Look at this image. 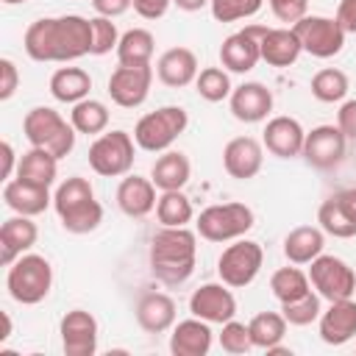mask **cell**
Here are the masks:
<instances>
[{
    "instance_id": "obj_29",
    "label": "cell",
    "mask_w": 356,
    "mask_h": 356,
    "mask_svg": "<svg viewBox=\"0 0 356 356\" xmlns=\"http://www.w3.org/2000/svg\"><path fill=\"white\" fill-rule=\"evenodd\" d=\"M192 175V164L181 150H164L153 167H150V181L156 184V189L167 192V189H184L186 181Z\"/></svg>"
},
{
    "instance_id": "obj_2",
    "label": "cell",
    "mask_w": 356,
    "mask_h": 356,
    "mask_svg": "<svg viewBox=\"0 0 356 356\" xmlns=\"http://www.w3.org/2000/svg\"><path fill=\"white\" fill-rule=\"evenodd\" d=\"M150 273L156 281L167 286L184 284L197 264V231L184 228H167L153 234L150 239Z\"/></svg>"
},
{
    "instance_id": "obj_26",
    "label": "cell",
    "mask_w": 356,
    "mask_h": 356,
    "mask_svg": "<svg viewBox=\"0 0 356 356\" xmlns=\"http://www.w3.org/2000/svg\"><path fill=\"white\" fill-rule=\"evenodd\" d=\"M261 47V61H267L270 67H292L298 61V56L303 53L300 39L292 28H267V33L259 42Z\"/></svg>"
},
{
    "instance_id": "obj_49",
    "label": "cell",
    "mask_w": 356,
    "mask_h": 356,
    "mask_svg": "<svg viewBox=\"0 0 356 356\" xmlns=\"http://www.w3.org/2000/svg\"><path fill=\"white\" fill-rule=\"evenodd\" d=\"M345 33H356V0H339L337 17H334Z\"/></svg>"
},
{
    "instance_id": "obj_4",
    "label": "cell",
    "mask_w": 356,
    "mask_h": 356,
    "mask_svg": "<svg viewBox=\"0 0 356 356\" xmlns=\"http://www.w3.org/2000/svg\"><path fill=\"white\" fill-rule=\"evenodd\" d=\"M22 134L31 142V147H42L47 153H53L56 159H64L72 153L75 147V128L72 122H67L56 108L50 106H36L25 114L22 120Z\"/></svg>"
},
{
    "instance_id": "obj_43",
    "label": "cell",
    "mask_w": 356,
    "mask_h": 356,
    "mask_svg": "<svg viewBox=\"0 0 356 356\" xmlns=\"http://www.w3.org/2000/svg\"><path fill=\"white\" fill-rule=\"evenodd\" d=\"M120 44V33L117 25L108 17H92V56H106L111 50H117Z\"/></svg>"
},
{
    "instance_id": "obj_30",
    "label": "cell",
    "mask_w": 356,
    "mask_h": 356,
    "mask_svg": "<svg viewBox=\"0 0 356 356\" xmlns=\"http://www.w3.org/2000/svg\"><path fill=\"white\" fill-rule=\"evenodd\" d=\"M56 175H58V159L53 153L42 150V147H31L28 153L19 156V164H17L19 181L50 189L56 184Z\"/></svg>"
},
{
    "instance_id": "obj_27",
    "label": "cell",
    "mask_w": 356,
    "mask_h": 356,
    "mask_svg": "<svg viewBox=\"0 0 356 356\" xmlns=\"http://www.w3.org/2000/svg\"><path fill=\"white\" fill-rule=\"evenodd\" d=\"M3 200H6V206H8L14 214H28V217L42 214V211L53 203L50 189L25 184V181H19V178L6 181V186H3Z\"/></svg>"
},
{
    "instance_id": "obj_18",
    "label": "cell",
    "mask_w": 356,
    "mask_h": 356,
    "mask_svg": "<svg viewBox=\"0 0 356 356\" xmlns=\"http://www.w3.org/2000/svg\"><path fill=\"white\" fill-rule=\"evenodd\" d=\"M303 142H306V131L303 125L295 120V117H273L267 120L264 125V134H261V145L278 156V159H295L303 153Z\"/></svg>"
},
{
    "instance_id": "obj_11",
    "label": "cell",
    "mask_w": 356,
    "mask_h": 356,
    "mask_svg": "<svg viewBox=\"0 0 356 356\" xmlns=\"http://www.w3.org/2000/svg\"><path fill=\"white\" fill-rule=\"evenodd\" d=\"M292 31L298 33L303 53H309L314 58H331V56H337L345 47V36H348L337 19L317 17V14H312V17L306 14L303 19H298L292 25Z\"/></svg>"
},
{
    "instance_id": "obj_35",
    "label": "cell",
    "mask_w": 356,
    "mask_h": 356,
    "mask_svg": "<svg viewBox=\"0 0 356 356\" xmlns=\"http://www.w3.org/2000/svg\"><path fill=\"white\" fill-rule=\"evenodd\" d=\"M286 325H289V323H286V317H284L281 312H259V314L248 323L253 348L267 350V348L278 345V342L284 339V334H286Z\"/></svg>"
},
{
    "instance_id": "obj_28",
    "label": "cell",
    "mask_w": 356,
    "mask_h": 356,
    "mask_svg": "<svg viewBox=\"0 0 356 356\" xmlns=\"http://www.w3.org/2000/svg\"><path fill=\"white\" fill-rule=\"evenodd\" d=\"M325 248V231L317 225H298L284 236V256L289 264H312Z\"/></svg>"
},
{
    "instance_id": "obj_19",
    "label": "cell",
    "mask_w": 356,
    "mask_h": 356,
    "mask_svg": "<svg viewBox=\"0 0 356 356\" xmlns=\"http://www.w3.org/2000/svg\"><path fill=\"white\" fill-rule=\"evenodd\" d=\"M39 239V228L28 214H14L0 225V264L11 267Z\"/></svg>"
},
{
    "instance_id": "obj_12",
    "label": "cell",
    "mask_w": 356,
    "mask_h": 356,
    "mask_svg": "<svg viewBox=\"0 0 356 356\" xmlns=\"http://www.w3.org/2000/svg\"><path fill=\"white\" fill-rule=\"evenodd\" d=\"M267 33L264 25H248L231 36L222 39L220 44V64L228 70V72H250L259 61H261V36Z\"/></svg>"
},
{
    "instance_id": "obj_47",
    "label": "cell",
    "mask_w": 356,
    "mask_h": 356,
    "mask_svg": "<svg viewBox=\"0 0 356 356\" xmlns=\"http://www.w3.org/2000/svg\"><path fill=\"white\" fill-rule=\"evenodd\" d=\"M131 3L142 19H161L167 14V8L172 6V0H131Z\"/></svg>"
},
{
    "instance_id": "obj_48",
    "label": "cell",
    "mask_w": 356,
    "mask_h": 356,
    "mask_svg": "<svg viewBox=\"0 0 356 356\" xmlns=\"http://www.w3.org/2000/svg\"><path fill=\"white\" fill-rule=\"evenodd\" d=\"M131 6H134L131 0H92V8H95L100 17H108V19L122 17Z\"/></svg>"
},
{
    "instance_id": "obj_37",
    "label": "cell",
    "mask_w": 356,
    "mask_h": 356,
    "mask_svg": "<svg viewBox=\"0 0 356 356\" xmlns=\"http://www.w3.org/2000/svg\"><path fill=\"white\" fill-rule=\"evenodd\" d=\"M348 89H350L348 75L337 67H325V70L314 72V78H312V95L320 103H339V100H345Z\"/></svg>"
},
{
    "instance_id": "obj_13",
    "label": "cell",
    "mask_w": 356,
    "mask_h": 356,
    "mask_svg": "<svg viewBox=\"0 0 356 356\" xmlns=\"http://www.w3.org/2000/svg\"><path fill=\"white\" fill-rule=\"evenodd\" d=\"M345 147H348V136L339 131V125H317L306 131L300 156L317 170H334L337 164H342Z\"/></svg>"
},
{
    "instance_id": "obj_8",
    "label": "cell",
    "mask_w": 356,
    "mask_h": 356,
    "mask_svg": "<svg viewBox=\"0 0 356 356\" xmlns=\"http://www.w3.org/2000/svg\"><path fill=\"white\" fill-rule=\"evenodd\" d=\"M134 136L128 131H108L100 134L89 145V167L103 178L128 175L134 167Z\"/></svg>"
},
{
    "instance_id": "obj_53",
    "label": "cell",
    "mask_w": 356,
    "mask_h": 356,
    "mask_svg": "<svg viewBox=\"0 0 356 356\" xmlns=\"http://www.w3.org/2000/svg\"><path fill=\"white\" fill-rule=\"evenodd\" d=\"M11 337V317H8V312H3V334H0V342H6Z\"/></svg>"
},
{
    "instance_id": "obj_36",
    "label": "cell",
    "mask_w": 356,
    "mask_h": 356,
    "mask_svg": "<svg viewBox=\"0 0 356 356\" xmlns=\"http://www.w3.org/2000/svg\"><path fill=\"white\" fill-rule=\"evenodd\" d=\"M270 289L278 298V303H289V300H298L306 292H312V281H309V273H303L298 267H281L273 273Z\"/></svg>"
},
{
    "instance_id": "obj_23",
    "label": "cell",
    "mask_w": 356,
    "mask_h": 356,
    "mask_svg": "<svg viewBox=\"0 0 356 356\" xmlns=\"http://www.w3.org/2000/svg\"><path fill=\"white\" fill-rule=\"evenodd\" d=\"M159 197H156V184L150 178L142 175H125L117 186V206L125 217H147L156 209Z\"/></svg>"
},
{
    "instance_id": "obj_1",
    "label": "cell",
    "mask_w": 356,
    "mask_h": 356,
    "mask_svg": "<svg viewBox=\"0 0 356 356\" xmlns=\"http://www.w3.org/2000/svg\"><path fill=\"white\" fill-rule=\"evenodd\" d=\"M22 44L33 61H75L92 53V19L81 14L42 17L28 25Z\"/></svg>"
},
{
    "instance_id": "obj_16",
    "label": "cell",
    "mask_w": 356,
    "mask_h": 356,
    "mask_svg": "<svg viewBox=\"0 0 356 356\" xmlns=\"http://www.w3.org/2000/svg\"><path fill=\"white\" fill-rule=\"evenodd\" d=\"M61 348L67 356H95L97 353V320L86 309H72L58 325Z\"/></svg>"
},
{
    "instance_id": "obj_25",
    "label": "cell",
    "mask_w": 356,
    "mask_h": 356,
    "mask_svg": "<svg viewBox=\"0 0 356 356\" xmlns=\"http://www.w3.org/2000/svg\"><path fill=\"white\" fill-rule=\"evenodd\" d=\"M175 300L164 292H147L136 303V323L147 334H164L175 325Z\"/></svg>"
},
{
    "instance_id": "obj_21",
    "label": "cell",
    "mask_w": 356,
    "mask_h": 356,
    "mask_svg": "<svg viewBox=\"0 0 356 356\" xmlns=\"http://www.w3.org/2000/svg\"><path fill=\"white\" fill-rule=\"evenodd\" d=\"M211 342H214L211 323L192 314L189 320H181L178 325H172L170 353L172 356H206L211 350Z\"/></svg>"
},
{
    "instance_id": "obj_17",
    "label": "cell",
    "mask_w": 356,
    "mask_h": 356,
    "mask_svg": "<svg viewBox=\"0 0 356 356\" xmlns=\"http://www.w3.org/2000/svg\"><path fill=\"white\" fill-rule=\"evenodd\" d=\"M264 145L253 136H236L222 147V167L236 181H250L261 172Z\"/></svg>"
},
{
    "instance_id": "obj_46",
    "label": "cell",
    "mask_w": 356,
    "mask_h": 356,
    "mask_svg": "<svg viewBox=\"0 0 356 356\" xmlns=\"http://www.w3.org/2000/svg\"><path fill=\"white\" fill-rule=\"evenodd\" d=\"M337 125L348 139H356V97L345 100L337 111Z\"/></svg>"
},
{
    "instance_id": "obj_24",
    "label": "cell",
    "mask_w": 356,
    "mask_h": 356,
    "mask_svg": "<svg viewBox=\"0 0 356 356\" xmlns=\"http://www.w3.org/2000/svg\"><path fill=\"white\" fill-rule=\"evenodd\" d=\"M156 75L170 89L189 86L197 78V56L189 47H170L156 61Z\"/></svg>"
},
{
    "instance_id": "obj_33",
    "label": "cell",
    "mask_w": 356,
    "mask_h": 356,
    "mask_svg": "<svg viewBox=\"0 0 356 356\" xmlns=\"http://www.w3.org/2000/svg\"><path fill=\"white\" fill-rule=\"evenodd\" d=\"M70 122H72V128H75L78 134L97 136V134H103V131L108 128V108H106V103L86 97V100H81V103L72 106Z\"/></svg>"
},
{
    "instance_id": "obj_39",
    "label": "cell",
    "mask_w": 356,
    "mask_h": 356,
    "mask_svg": "<svg viewBox=\"0 0 356 356\" xmlns=\"http://www.w3.org/2000/svg\"><path fill=\"white\" fill-rule=\"evenodd\" d=\"M317 222H320V228H323L325 234H331V236H337V239H350V236H356V222L337 206L334 197H328V200L320 203V209H317Z\"/></svg>"
},
{
    "instance_id": "obj_52",
    "label": "cell",
    "mask_w": 356,
    "mask_h": 356,
    "mask_svg": "<svg viewBox=\"0 0 356 356\" xmlns=\"http://www.w3.org/2000/svg\"><path fill=\"white\" fill-rule=\"evenodd\" d=\"M172 3H175L181 11H200V8L209 6L211 0H172Z\"/></svg>"
},
{
    "instance_id": "obj_7",
    "label": "cell",
    "mask_w": 356,
    "mask_h": 356,
    "mask_svg": "<svg viewBox=\"0 0 356 356\" xmlns=\"http://www.w3.org/2000/svg\"><path fill=\"white\" fill-rule=\"evenodd\" d=\"M256 222V214L245 203H217L200 211L195 231L206 242H234L242 239Z\"/></svg>"
},
{
    "instance_id": "obj_32",
    "label": "cell",
    "mask_w": 356,
    "mask_h": 356,
    "mask_svg": "<svg viewBox=\"0 0 356 356\" xmlns=\"http://www.w3.org/2000/svg\"><path fill=\"white\" fill-rule=\"evenodd\" d=\"M153 50H156L153 33L145 31V28H131V31H125L120 36L117 61L125 64V67H145V64H150Z\"/></svg>"
},
{
    "instance_id": "obj_54",
    "label": "cell",
    "mask_w": 356,
    "mask_h": 356,
    "mask_svg": "<svg viewBox=\"0 0 356 356\" xmlns=\"http://www.w3.org/2000/svg\"><path fill=\"white\" fill-rule=\"evenodd\" d=\"M0 3H6V6H19V3H25V0H0Z\"/></svg>"
},
{
    "instance_id": "obj_34",
    "label": "cell",
    "mask_w": 356,
    "mask_h": 356,
    "mask_svg": "<svg viewBox=\"0 0 356 356\" xmlns=\"http://www.w3.org/2000/svg\"><path fill=\"white\" fill-rule=\"evenodd\" d=\"M156 217H159V222L167 225V228H184L186 222H192L195 211H192L189 197H186L181 189H167V192L159 195Z\"/></svg>"
},
{
    "instance_id": "obj_44",
    "label": "cell",
    "mask_w": 356,
    "mask_h": 356,
    "mask_svg": "<svg viewBox=\"0 0 356 356\" xmlns=\"http://www.w3.org/2000/svg\"><path fill=\"white\" fill-rule=\"evenodd\" d=\"M270 3V11L275 14L278 22H286L289 28L306 17V8H309V0H267Z\"/></svg>"
},
{
    "instance_id": "obj_31",
    "label": "cell",
    "mask_w": 356,
    "mask_h": 356,
    "mask_svg": "<svg viewBox=\"0 0 356 356\" xmlns=\"http://www.w3.org/2000/svg\"><path fill=\"white\" fill-rule=\"evenodd\" d=\"M89 89H92V75L81 67H58L50 75V95L58 103L75 106L89 97Z\"/></svg>"
},
{
    "instance_id": "obj_5",
    "label": "cell",
    "mask_w": 356,
    "mask_h": 356,
    "mask_svg": "<svg viewBox=\"0 0 356 356\" xmlns=\"http://www.w3.org/2000/svg\"><path fill=\"white\" fill-rule=\"evenodd\" d=\"M6 286H8V295L22 303V306H36L42 303L47 295H50V286H53V267L44 256H36V253H22L11 267H8V275H6Z\"/></svg>"
},
{
    "instance_id": "obj_40",
    "label": "cell",
    "mask_w": 356,
    "mask_h": 356,
    "mask_svg": "<svg viewBox=\"0 0 356 356\" xmlns=\"http://www.w3.org/2000/svg\"><path fill=\"white\" fill-rule=\"evenodd\" d=\"M281 314L286 317L289 325H309V323L320 320V314H323V309H320V295H317V292H306V295L298 298V300L281 303Z\"/></svg>"
},
{
    "instance_id": "obj_51",
    "label": "cell",
    "mask_w": 356,
    "mask_h": 356,
    "mask_svg": "<svg viewBox=\"0 0 356 356\" xmlns=\"http://www.w3.org/2000/svg\"><path fill=\"white\" fill-rule=\"evenodd\" d=\"M334 200H337V206L356 222V186H350V189H342V192H334L331 195Z\"/></svg>"
},
{
    "instance_id": "obj_14",
    "label": "cell",
    "mask_w": 356,
    "mask_h": 356,
    "mask_svg": "<svg viewBox=\"0 0 356 356\" xmlns=\"http://www.w3.org/2000/svg\"><path fill=\"white\" fill-rule=\"evenodd\" d=\"M150 83H153L150 64H145V67H125V64H120L108 75V95H111V100L117 106L136 108V106H142L147 100Z\"/></svg>"
},
{
    "instance_id": "obj_15",
    "label": "cell",
    "mask_w": 356,
    "mask_h": 356,
    "mask_svg": "<svg viewBox=\"0 0 356 356\" xmlns=\"http://www.w3.org/2000/svg\"><path fill=\"white\" fill-rule=\"evenodd\" d=\"M189 312L206 323H228L236 314V298L228 284H203L189 295Z\"/></svg>"
},
{
    "instance_id": "obj_9",
    "label": "cell",
    "mask_w": 356,
    "mask_h": 356,
    "mask_svg": "<svg viewBox=\"0 0 356 356\" xmlns=\"http://www.w3.org/2000/svg\"><path fill=\"white\" fill-rule=\"evenodd\" d=\"M261 264H264V250L259 242L234 239V245H228L217 259V275L231 289H242L256 281Z\"/></svg>"
},
{
    "instance_id": "obj_50",
    "label": "cell",
    "mask_w": 356,
    "mask_h": 356,
    "mask_svg": "<svg viewBox=\"0 0 356 356\" xmlns=\"http://www.w3.org/2000/svg\"><path fill=\"white\" fill-rule=\"evenodd\" d=\"M0 156H3V170H0V175H3V181H11V175L17 172L19 159H17V153H14V147H11L8 139L0 142Z\"/></svg>"
},
{
    "instance_id": "obj_22",
    "label": "cell",
    "mask_w": 356,
    "mask_h": 356,
    "mask_svg": "<svg viewBox=\"0 0 356 356\" xmlns=\"http://www.w3.org/2000/svg\"><path fill=\"white\" fill-rule=\"evenodd\" d=\"M270 111H273V92L264 83L248 81L231 92V114L239 122H261L267 120Z\"/></svg>"
},
{
    "instance_id": "obj_6",
    "label": "cell",
    "mask_w": 356,
    "mask_h": 356,
    "mask_svg": "<svg viewBox=\"0 0 356 356\" xmlns=\"http://www.w3.org/2000/svg\"><path fill=\"white\" fill-rule=\"evenodd\" d=\"M186 125H189V114L181 106H161L139 117V122L134 125V142L147 153H164L186 131Z\"/></svg>"
},
{
    "instance_id": "obj_38",
    "label": "cell",
    "mask_w": 356,
    "mask_h": 356,
    "mask_svg": "<svg viewBox=\"0 0 356 356\" xmlns=\"http://www.w3.org/2000/svg\"><path fill=\"white\" fill-rule=\"evenodd\" d=\"M195 89L209 103H220V100L231 97V92H234L225 67H206V70H200L197 78H195Z\"/></svg>"
},
{
    "instance_id": "obj_42",
    "label": "cell",
    "mask_w": 356,
    "mask_h": 356,
    "mask_svg": "<svg viewBox=\"0 0 356 356\" xmlns=\"http://www.w3.org/2000/svg\"><path fill=\"white\" fill-rule=\"evenodd\" d=\"M220 348L225 353H248L253 350V339H250V328L245 323H236V320H228L222 323V331H220Z\"/></svg>"
},
{
    "instance_id": "obj_20",
    "label": "cell",
    "mask_w": 356,
    "mask_h": 356,
    "mask_svg": "<svg viewBox=\"0 0 356 356\" xmlns=\"http://www.w3.org/2000/svg\"><path fill=\"white\" fill-rule=\"evenodd\" d=\"M320 339L325 345H348L356 339V300H331V306L320 314Z\"/></svg>"
},
{
    "instance_id": "obj_10",
    "label": "cell",
    "mask_w": 356,
    "mask_h": 356,
    "mask_svg": "<svg viewBox=\"0 0 356 356\" xmlns=\"http://www.w3.org/2000/svg\"><path fill=\"white\" fill-rule=\"evenodd\" d=\"M309 281L323 300H345L356 295V273L339 256L320 253L309 267Z\"/></svg>"
},
{
    "instance_id": "obj_41",
    "label": "cell",
    "mask_w": 356,
    "mask_h": 356,
    "mask_svg": "<svg viewBox=\"0 0 356 356\" xmlns=\"http://www.w3.org/2000/svg\"><path fill=\"white\" fill-rule=\"evenodd\" d=\"M264 6V0H211V17L217 22H239L248 19L253 14H259V8Z\"/></svg>"
},
{
    "instance_id": "obj_45",
    "label": "cell",
    "mask_w": 356,
    "mask_h": 356,
    "mask_svg": "<svg viewBox=\"0 0 356 356\" xmlns=\"http://www.w3.org/2000/svg\"><path fill=\"white\" fill-rule=\"evenodd\" d=\"M19 86V72L11 58H0V100H11Z\"/></svg>"
},
{
    "instance_id": "obj_3",
    "label": "cell",
    "mask_w": 356,
    "mask_h": 356,
    "mask_svg": "<svg viewBox=\"0 0 356 356\" xmlns=\"http://www.w3.org/2000/svg\"><path fill=\"white\" fill-rule=\"evenodd\" d=\"M53 209L58 214V222L70 234H89L103 222V206L95 197L92 184L81 175H70L58 184L53 195Z\"/></svg>"
}]
</instances>
